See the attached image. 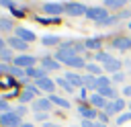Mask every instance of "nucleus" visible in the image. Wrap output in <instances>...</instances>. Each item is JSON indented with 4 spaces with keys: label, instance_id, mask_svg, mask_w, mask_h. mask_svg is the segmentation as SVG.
I'll list each match as a JSON object with an SVG mask.
<instances>
[{
    "label": "nucleus",
    "instance_id": "f257e3e1",
    "mask_svg": "<svg viewBox=\"0 0 131 127\" xmlns=\"http://www.w3.org/2000/svg\"><path fill=\"white\" fill-rule=\"evenodd\" d=\"M86 6L84 4H80V2H68V4H63V12L66 14H70V16H86Z\"/></svg>",
    "mask_w": 131,
    "mask_h": 127
},
{
    "label": "nucleus",
    "instance_id": "f03ea898",
    "mask_svg": "<svg viewBox=\"0 0 131 127\" xmlns=\"http://www.w3.org/2000/svg\"><path fill=\"white\" fill-rule=\"evenodd\" d=\"M78 53H76V49H74V45H63V47H59L57 49V53H55V59L57 61H61V64H68L72 57H76Z\"/></svg>",
    "mask_w": 131,
    "mask_h": 127
},
{
    "label": "nucleus",
    "instance_id": "7ed1b4c3",
    "mask_svg": "<svg viewBox=\"0 0 131 127\" xmlns=\"http://www.w3.org/2000/svg\"><path fill=\"white\" fill-rule=\"evenodd\" d=\"M0 125L4 127H20V117L16 115V111H8L0 115Z\"/></svg>",
    "mask_w": 131,
    "mask_h": 127
},
{
    "label": "nucleus",
    "instance_id": "20e7f679",
    "mask_svg": "<svg viewBox=\"0 0 131 127\" xmlns=\"http://www.w3.org/2000/svg\"><path fill=\"white\" fill-rule=\"evenodd\" d=\"M86 16H88L90 20H94V23H100V20H104V18L108 16V12H106L104 6H90V8L86 10Z\"/></svg>",
    "mask_w": 131,
    "mask_h": 127
},
{
    "label": "nucleus",
    "instance_id": "39448f33",
    "mask_svg": "<svg viewBox=\"0 0 131 127\" xmlns=\"http://www.w3.org/2000/svg\"><path fill=\"white\" fill-rule=\"evenodd\" d=\"M12 64L18 66V68H23V70H29V68H33V66L37 64V59H35L33 55H16V57L12 59Z\"/></svg>",
    "mask_w": 131,
    "mask_h": 127
},
{
    "label": "nucleus",
    "instance_id": "423d86ee",
    "mask_svg": "<svg viewBox=\"0 0 131 127\" xmlns=\"http://www.w3.org/2000/svg\"><path fill=\"white\" fill-rule=\"evenodd\" d=\"M43 12H45V14H51L53 18H57V14H61V12H63V4L47 2V4H43Z\"/></svg>",
    "mask_w": 131,
    "mask_h": 127
},
{
    "label": "nucleus",
    "instance_id": "0eeeda50",
    "mask_svg": "<svg viewBox=\"0 0 131 127\" xmlns=\"http://www.w3.org/2000/svg\"><path fill=\"white\" fill-rule=\"evenodd\" d=\"M115 49H119V51H125V49H131V39L129 37H123V35H119V37H115L113 39V43H111Z\"/></svg>",
    "mask_w": 131,
    "mask_h": 127
},
{
    "label": "nucleus",
    "instance_id": "6e6552de",
    "mask_svg": "<svg viewBox=\"0 0 131 127\" xmlns=\"http://www.w3.org/2000/svg\"><path fill=\"white\" fill-rule=\"evenodd\" d=\"M51 100L49 98H37V100H33V111H37V113H47L49 109H51Z\"/></svg>",
    "mask_w": 131,
    "mask_h": 127
},
{
    "label": "nucleus",
    "instance_id": "1a4fd4ad",
    "mask_svg": "<svg viewBox=\"0 0 131 127\" xmlns=\"http://www.w3.org/2000/svg\"><path fill=\"white\" fill-rule=\"evenodd\" d=\"M35 84H37V88L39 90H45V92H53V88H55V80H51V78H41V80H35Z\"/></svg>",
    "mask_w": 131,
    "mask_h": 127
},
{
    "label": "nucleus",
    "instance_id": "9d476101",
    "mask_svg": "<svg viewBox=\"0 0 131 127\" xmlns=\"http://www.w3.org/2000/svg\"><path fill=\"white\" fill-rule=\"evenodd\" d=\"M37 94H39V88H37V86H31V84H29V86H27V88L23 90V94H20L18 98H20V102L25 104V102L33 100V96H37Z\"/></svg>",
    "mask_w": 131,
    "mask_h": 127
},
{
    "label": "nucleus",
    "instance_id": "9b49d317",
    "mask_svg": "<svg viewBox=\"0 0 131 127\" xmlns=\"http://www.w3.org/2000/svg\"><path fill=\"white\" fill-rule=\"evenodd\" d=\"M88 100H90V107H92V109H104V107H106V102H108V100H106L104 96H100L98 92L90 94V96H88Z\"/></svg>",
    "mask_w": 131,
    "mask_h": 127
},
{
    "label": "nucleus",
    "instance_id": "f8f14e48",
    "mask_svg": "<svg viewBox=\"0 0 131 127\" xmlns=\"http://www.w3.org/2000/svg\"><path fill=\"white\" fill-rule=\"evenodd\" d=\"M16 37H18V39H23L25 43L35 41V33H33V31H29V29H25V27H18V29H16Z\"/></svg>",
    "mask_w": 131,
    "mask_h": 127
},
{
    "label": "nucleus",
    "instance_id": "ddd939ff",
    "mask_svg": "<svg viewBox=\"0 0 131 127\" xmlns=\"http://www.w3.org/2000/svg\"><path fill=\"white\" fill-rule=\"evenodd\" d=\"M78 113H80L86 121H94V117H96V111H94L92 107H84V104L78 107Z\"/></svg>",
    "mask_w": 131,
    "mask_h": 127
},
{
    "label": "nucleus",
    "instance_id": "4468645a",
    "mask_svg": "<svg viewBox=\"0 0 131 127\" xmlns=\"http://www.w3.org/2000/svg\"><path fill=\"white\" fill-rule=\"evenodd\" d=\"M6 43H8V45H10L12 49H20V51H25V49L29 47V43H25L23 39H18L16 35H14V37H10V39H8Z\"/></svg>",
    "mask_w": 131,
    "mask_h": 127
},
{
    "label": "nucleus",
    "instance_id": "2eb2a0df",
    "mask_svg": "<svg viewBox=\"0 0 131 127\" xmlns=\"http://www.w3.org/2000/svg\"><path fill=\"white\" fill-rule=\"evenodd\" d=\"M41 68H43L45 72H51V70H59V64H57V59L43 57V59H41Z\"/></svg>",
    "mask_w": 131,
    "mask_h": 127
},
{
    "label": "nucleus",
    "instance_id": "dca6fc26",
    "mask_svg": "<svg viewBox=\"0 0 131 127\" xmlns=\"http://www.w3.org/2000/svg\"><path fill=\"white\" fill-rule=\"evenodd\" d=\"M25 72H27V78H35V80L45 78V70H43V68H37V66L29 68V70H25Z\"/></svg>",
    "mask_w": 131,
    "mask_h": 127
},
{
    "label": "nucleus",
    "instance_id": "f3484780",
    "mask_svg": "<svg viewBox=\"0 0 131 127\" xmlns=\"http://www.w3.org/2000/svg\"><path fill=\"white\" fill-rule=\"evenodd\" d=\"M66 80L74 86V88H80V86H84V82H82V76H78V74H74V72H68L66 74Z\"/></svg>",
    "mask_w": 131,
    "mask_h": 127
},
{
    "label": "nucleus",
    "instance_id": "a211bd4d",
    "mask_svg": "<svg viewBox=\"0 0 131 127\" xmlns=\"http://www.w3.org/2000/svg\"><path fill=\"white\" fill-rule=\"evenodd\" d=\"M47 98H49L53 104L61 107V109H70V100H66V98H61V96H57V94H49Z\"/></svg>",
    "mask_w": 131,
    "mask_h": 127
},
{
    "label": "nucleus",
    "instance_id": "6ab92c4d",
    "mask_svg": "<svg viewBox=\"0 0 131 127\" xmlns=\"http://www.w3.org/2000/svg\"><path fill=\"white\" fill-rule=\"evenodd\" d=\"M100 96H104V98H113V100H117V90L113 88V86H106V88H100V90H96Z\"/></svg>",
    "mask_w": 131,
    "mask_h": 127
},
{
    "label": "nucleus",
    "instance_id": "aec40b11",
    "mask_svg": "<svg viewBox=\"0 0 131 127\" xmlns=\"http://www.w3.org/2000/svg\"><path fill=\"white\" fill-rule=\"evenodd\" d=\"M121 66H123V61L113 59V61H108V64L104 66V70H106V72H111V74H117V72H121Z\"/></svg>",
    "mask_w": 131,
    "mask_h": 127
},
{
    "label": "nucleus",
    "instance_id": "412c9836",
    "mask_svg": "<svg viewBox=\"0 0 131 127\" xmlns=\"http://www.w3.org/2000/svg\"><path fill=\"white\" fill-rule=\"evenodd\" d=\"M8 74H10V76H16V78H25V80H27V72H25L23 68H18V66H8Z\"/></svg>",
    "mask_w": 131,
    "mask_h": 127
},
{
    "label": "nucleus",
    "instance_id": "4be33fe9",
    "mask_svg": "<svg viewBox=\"0 0 131 127\" xmlns=\"http://www.w3.org/2000/svg\"><path fill=\"white\" fill-rule=\"evenodd\" d=\"M84 45H86V49H100L102 41H100L98 37H92V39H86V41H84Z\"/></svg>",
    "mask_w": 131,
    "mask_h": 127
},
{
    "label": "nucleus",
    "instance_id": "5701e85b",
    "mask_svg": "<svg viewBox=\"0 0 131 127\" xmlns=\"http://www.w3.org/2000/svg\"><path fill=\"white\" fill-rule=\"evenodd\" d=\"M113 59H115V57H113L111 53H106V51H98V53H96V61H100L102 66H106V64L113 61Z\"/></svg>",
    "mask_w": 131,
    "mask_h": 127
},
{
    "label": "nucleus",
    "instance_id": "b1692460",
    "mask_svg": "<svg viewBox=\"0 0 131 127\" xmlns=\"http://www.w3.org/2000/svg\"><path fill=\"white\" fill-rule=\"evenodd\" d=\"M68 66H70V68H76V70H78V68H86V61H84V59H82L80 55H76V57H72V59L68 61Z\"/></svg>",
    "mask_w": 131,
    "mask_h": 127
},
{
    "label": "nucleus",
    "instance_id": "393cba45",
    "mask_svg": "<svg viewBox=\"0 0 131 127\" xmlns=\"http://www.w3.org/2000/svg\"><path fill=\"white\" fill-rule=\"evenodd\" d=\"M82 82H84V86H86V88L96 90V76H90V74H88V76H84V78H82Z\"/></svg>",
    "mask_w": 131,
    "mask_h": 127
},
{
    "label": "nucleus",
    "instance_id": "a878e982",
    "mask_svg": "<svg viewBox=\"0 0 131 127\" xmlns=\"http://www.w3.org/2000/svg\"><path fill=\"white\" fill-rule=\"evenodd\" d=\"M127 0H104V8H123Z\"/></svg>",
    "mask_w": 131,
    "mask_h": 127
},
{
    "label": "nucleus",
    "instance_id": "bb28decb",
    "mask_svg": "<svg viewBox=\"0 0 131 127\" xmlns=\"http://www.w3.org/2000/svg\"><path fill=\"white\" fill-rule=\"evenodd\" d=\"M106 86H111V80H108L106 76H98V78H96V90L106 88Z\"/></svg>",
    "mask_w": 131,
    "mask_h": 127
},
{
    "label": "nucleus",
    "instance_id": "cd10ccee",
    "mask_svg": "<svg viewBox=\"0 0 131 127\" xmlns=\"http://www.w3.org/2000/svg\"><path fill=\"white\" fill-rule=\"evenodd\" d=\"M102 113H106L108 117H111V115H115V113H119V109H117V104H115V100H111V102H106V107L102 109Z\"/></svg>",
    "mask_w": 131,
    "mask_h": 127
},
{
    "label": "nucleus",
    "instance_id": "c85d7f7f",
    "mask_svg": "<svg viewBox=\"0 0 131 127\" xmlns=\"http://www.w3.org/2000/svg\"><path fill=\"white\" fill-rule=\"evenodd\" d=\"M41 43H43V45H57V43H59V37H53V35H45V37L41 39Z\"/></svg>",
    "mask_w": 131,
    "mask_h": 127
},
{
    "label": "nucleus",
    "instance_id": "c756f323",
    "mask_svg": "<svg viewBox=\"0 0 131 127\" xmlns=\"http://www.w3.org/2000/svg\"><path fill=\"white\" fill-rule=\"evenodd\" d=\"M12 20L10 18H0V31H12Z\"/></svg>",
    "mask_w": 131,
    "mask_h": 127
},
{
    "label": "nucleus",
    "instance_id": "7c9ffc66",
    "mask_svg": "<svg viewBox=\"0 0 131 127\" xmlns=\"http://www.w3.org/2000/svg\"><path fill=\"white\" fill-rule=\"evenodd\" d=\"M86 70H88L90 76H98V74H100V68H98L96 64H86Z\"/></svg>",
    "mask_w": 131,
    "mask_h": 127
},
{
    "label": "nucleus",
    "instance_id": "2f4dec72",
    "mask_svg": "<svg viewBox=\"0 0 131 127\" xmlns=\"http://www.w3.org/2000/svg\"><path fill=\"white\" fill-rule=\"evenodd\" d=\"M57 84H59L61 88H66L68 92H74V86H72V84H70V82H68L66 78H57Z\"/></svg>",
    "mask_w": 131,
    "mask_h": 127
},
{
    "label": "nucleus",
    "instance_id": "473e14b6",
    "mask_svg": "<svg viewBox=\"0 0 131 127\" xmlns=\"http://www.w3.org/2000/svg\"><path fill=\"white\" fill-rule=\"evenodd\" d=\"M131 121V113H121L117 117V125H123V123H129Z\"/></svg>",
    "mask_w": 131,
    "mask_h": 127
},
{
    "label": "nucleus",
    "instance_id": "72a5a7b5",
    "mask_svg": "<svg viewBox=\"0 0 131 127\" xmlns=\"http://www.w3.org/2000/svg\"><path fill=\"white\" fill-rule=\"evenodd\" d=\"M117 20H119V16H106L104 20H100V23H96V25H100V27H104V25H106V27H108V25H115Z\"/></svg>",
    "mask_w": 131,
    "mask_h": 127
},
{
    "label": "nucleus",
    "instance_id": "f704fd0d",
    "mask_svg": "<svg viewBox=\"0 0 131 127\" xmlns=\"http://www.w3.org/2000/svg\"><path fill=\"white\" fill-rule=\"evenodd\" d=\"M0 57H2V59H12V51H10V47H4V49L0 51Z\"/></svg>",
    "mask_w": 131,
    "mask_h": 127
},
{
    "label": "nucleus",
    "instance_id": "c9c22d12",
    "mask_svg": "<svg viewBox=\"0 0 131 127\" xmlns=\"http://www.w3.org/2000/svg\"><path fill=\"white\" fill-rule=\"evenodd\" d=\"M8 111H10V107H8V102L0 98V113H8Z\"/></svg>",
    "mask_w": 131,
    "mask_h": 127
},
{
    "label": "nucleus",
    "instance_id": "e433bc0d",
    "mask_svg": "<svg viewBox=\"0 0 131 127\" xmlns=\"http://www.w3.org/2000/svg\"><path fill=\"white\" fill-rule=\"evenodd\" d=\"M123 80H125V74H121V72L113 74V82H123Z\"/></svg>",
    "mask_w": 131,
    "mask_h": 127
},
{
    "label": "nucleus",
    "instance_id": "4c0bfd02",
    "mask_svg": "<svg viewBox=\"0 0 131 127\" xmlns=\"http://www.w3.org/2000/svg\"><path fill=\"white\" fill-rule=\"evenodd\" d=\"M115 104H117V109H119V111H123V109H125V98H117V100H115Z\"/></svg>",
    "mask_w": 131,
    "mask_h": 127
},
{
    "label": "nucleus",
    "instance_id": "58836bf2",
    "mask_svg": "<svg viewBox=\"0 0 131 127\" xmlns=\"http://www.w3.org/2000/svg\"><path fill=\"white\" fill-rule=\"evenodd\" d=\"M25 113H27V107H25V104H20V107L16 109V115H18V117H23Z\"/></svg>",
    "mask_w": 131,
    "mask_h": 127
},
{
    "label": "nucleus",
    "instance_id": "ea45409f",
    "mask_svg": "<svg viewBox=\"0 0 131 127\" xmlns=\"http://www.w3.org/2000/svg\"><path fill=\"white\" fill-rule=\"evenodd\" d=\"M82 127H96V121H82Z\"/></svg>",
    "mask_w": 131,
    "mask_h": 127
},
{
    "label": "nucleus",
    "instance_id": "a19ab883",
    "mask_svg": "<svg viewBox=\"0 0 131 127\" xmlns=\"http://www.w3.org/2000/svg\"><path fill=\"white\" fill-rule=\"evenodd\" d=\"M98 119H100V123H106L108 121V115L106 113H98Z\"/></svg>",
    "mask_w": 131,
    "mask_h": 127
},
{
    "label": "nucleus",
    "instance_id": "79ce46f5",
    "mask_svg": "<svg viewBox=\"0 0 131 127\" xmlns=\"http://www.w3.org/2000/svg\"><path fill=\"white\" fill-rule=\"evenodd\" d=\"M0 4H2V6H6V8H14V4H12L10 0H0Z\"/></svg>",
    "mask_w": 131,
    "mask_h": 127
},
{
    "label": "nucleus",
    "instance_id": "37998d69",
    "mask_svg": "<svg viewBox=\"0 0 131 127\" xmlns=\"http://www.w3.org/2000/svg\"><path fill=\"white\" fill-rule=\"evenodd\" d=\"M35 117H37L39 121H45V119H47V113H35Z\"/></svg>",
    "mask_w": 131,
    "mask_h": 127
},
{
    "label": "nucleus",
    "instance_id": "c03bdc74",
    "mask_svg": "<svg viewBox=\"0 0 131 127\" xmlns=\"http://www.w3.org/2000/svg\"><path fill=\"white\" fill-rule=\"evenodd\" d=\"M129 14H131V10H123V12H121V14H117V16H119V18H127Z\"/></svg>",
    "mask_w": 131,
    "mask_h": 127
},
{
    "label": "nucleus",
    "instance_id": "a18cd8bd",
    "mask_svg": "<svg viewBox=\"0 0 131 127\" xmlns=\"http://www.w3.org/2000/svg\"><path fill=\"white\" fill-rule=\"evenodd\" d=\"M123 96H131V86H125L123 88Z\"/></svg>",
    "mask_w": 131,
    "mask_h": 127
},
{
    "label": "nucleus",
    "instance_id": "49530a36",
    "mask_svg": "<svg viewBox=\"0 0 131 127\" xmlns=\"http://www.w3.org/2000/svg\"><path fill=\"white\" fill-rule=\"evenodd\" d=\"M2 72H8V66H4V64H0V74Z\"/></svg>",
    "mask_w": 131,
    "mask_h": 127
},
{
    "label": "nucleus",
    "instance_id": "de8ad7c7",
    "mask_svg": "<svg viewBox=\"0 0 131 127\" xmlns=\"http://www.w3.org/2000/svg\"><path fill=\"white\" fill-rule=\"evenodd\" d=\"M4 45H6V41H4V39H2V37H0V51H2V49H4Z\"/></svg>",
    "mask_w": 131,
    "mask_h": 127
},
{
    "label": "nucleus",
    "instance_id": "09e8293b",
    "mask_svg": "<svg viewBox=\"0 0 131 127\" xmlns=\"http://www.w3.org/2000/svg\"><path fill=\"white\" fill-rule=\"evenodd\" d=\"M43 127H59V125H55V123H45Z\"/></svg>",
    "mask_w": 131,
    "mask_h": 127
},
{
    "label": "nucleus",
    "instance_id": "8fccbe9b",
    "mask_svg": "<svg viewBox=\"0 0 131 127\" xmlns=\"http://www.w3.org/2000/svg\"><path fill=\"white\" fill-rule=\"evenodd\" d=\"M20 127H35V125H31V123H23Z\"/></svg>",
    "mask_w": 131,
    "mask_h": 127
},
{
    "label": "nucleus",
    "instance_id": "3c124183",
    "mask_svg": "<svg viewBox=\"0 0 131 127\" xmlns=\"http://www.w3.org/2000/svg\"><path fill=\"white\" fill-rule=\"evenodd\" d=\"M96 127H106V125L104 123H96Z\"/></svg>",
    "mask_w": 131,
    "mask_h": 127
},
{
    "label": "nucleus",
    "instance_id": "603ef678",
    "mask_svg": "<svg viewBox=\"0 0 131 127\" xmlns=\"http://www.w3.org/2000/svg\"><path fill=\"white\" fill-rule=\"evenodd\" d=\"M129 109H131V104H129Z\"/></svg>",
    "mask_w": 131,
    "mask_h": 127
},
{
    "label": "nucleus",
    "instance_id": "864d4df0",
    "mask_svg": "<svg viewBox=\"0 0 131 127\" xmlns=\"http://www.w3.org/2000/svg\"><path fill=\"white\" fill-rule=\"evenodd\" d=\"M129 27H131V25H129Z\"/></svg>",
    "mask_w": 131,
    "mask_h": 127
},
{
    "label": "nucleus",
    "instance_id": "5fc2aeb1",
    "mask_svg": "<svg viewBox=\"0 0 131 127\" xmlns=\"http://www.w3.org/2000/svg\"><path fill=\"white\" fill-rule=\"evenodd\" d=\"M129 39H131V37H129Z\"/></svg>",
    "mask_w": 131,
    "mask_h": 127
}]
</instances>
